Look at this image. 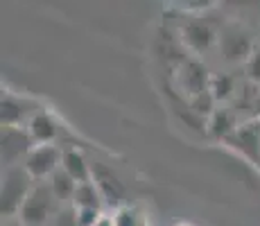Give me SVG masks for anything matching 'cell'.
<instances>
[{
    "instance_id": "obj_1",
    "label": "cell",
    "mask_w": 260,
    "mask_h": 226,
    "mask_svg": "<svg viewBox=\"0 0 260 226\" xmlns=\"http://www.w3.org/2000/svg\"><path fill=\"white\" fill-rule=\"evenodd\" d=\"M61 206L63 204L52 192L48 181H37L18 210V217L27 226H48L54 215L61 210Z\"/></svg>"
},
{
    "instance_id": "obj_2",
    "label": "cell",
    "mask_w": 260,
    "mask_h": 226,
    "mask_svg": "<svg viewBox=\"0 0 260 226\" xmlns=\"http://www.w3.org/2000/svg\"><path fill=\"white\" fill-rule=\"evenodd\" d=\"M37 181L25 170V165H7L3 170V185H0V213L3 217L7 215H18L23 202L27 199L29 190L34 188Z\"/></svg>"
},
{
    "instance_id": "obj_3",
    "label": "cell",
    "mask_w": 260,
    "mask_h": 226,
    "mask_svg": "<svg viewBox=\"0 0 260 226\" xmlns=\"http://www.w3.org/2000/svg\"><path fill=\"white\" fill-rule=\"evenodd\" d=\"M61 156H63V147L57 143L34 145L32 152L25 156L23 165L32 174L34 181H46L61 168Z\"/></svg>"
},
{
    "instance_id": "obj_4",
    "label": "cell",
    "mask_w": 260,
    "mask_h": 226,
    "mask_svg": "<svg viewBox=\"0 0 260 226\" xmlns=\"http://www.w3.org/2000/svg\"><path fill=\"white\" fill-rule=\"evenodd\" d=\"M0 145H3V165L7 168V165H21L37 143L25 124H7L3 127Z\"/></svg>"
},
{
    "instance_id": "obj_5",
    "label": "cell",
    "mask_w": 260,
    "mask_h": 226,
    "mask_svg": "<svg viewBox=\"0 0 260 226\" xmlns=\"http://www.w3.org/2000/svg\"><path fill=\"white\" fill-rule=\"evenodd\" d=\"M219 50H222L226 61H242L247 59L251 52V39L244 34V29L240 25H231V27L219 32Z\"/></svg>"
},
{
    "instance_id": "obj_6",
    "label": "cell",
    "mask_w": 260,
    "mask_h": 226,
    "mask_svg": "<svg viewBox=\"0 0 260 226\" xmlns=\"http://www.w3.org/2000/svg\"><path fill=\"white\" fill-rule=\"evenodd\" d=\"M226 143L236 147L244 158L260 165V124H242L226 136Z\"/></svg>"
},
{
    "instance_id": "obj_7",
    "label": "cell",
    "mask_w": 260,
    "mask_h": 226,
    "mask_svg": "<svg viewBox=\"0 0 260 226\" xmlns=\"http://www.w3.org/2000/svg\"><path fill=\"white\" fill-rule=\"evenodd\" d=\"M25 127H27L29 136L34 138V143H37V145L57 143L59 134H61V129H59V122L54 120V115L48 113V111H41V109H39V111L27 120V124H25Z\"/></svg>"
},
{
    "instance_id": "obj_8",
    "label": "cell",
    "mask_w": 260,
    "mask_h": 226,
    "mask_svg": "<svg viewBox=\"0 0 260 226\" xmlns=\"http://www.w3.org/2000/svg\"><path fill=\"white\" fill-rule=\"evenodd\" d=\"M217 37L219 34L204 21H190L183 25V41L188 43V48L192 52H199V54L208 52Z\"/></svg>"
},
{
    "instance_id": "obj_9",
    "label": "cell",
    "mask_w": 260,
    "mask_h": 226,
    "mask_svg": "<svg viewBox=\"0 0 260 226\" xmlns=\"http://www.w3.org/2000/svg\"><path fill=\"white\" fill-rule=\"evenodd\" d=\"M93 181L100 188V192H102L104 204H113L116 208L122 206L120 202H122V197H124V188L118 181L116 174L109 172V170L102 168V165H93Z\"/></svg>"
},
{
    "instance_id": "obj_10",
    "label": "cell",
    "mask_w": 260,
    "mask_h": 226,
    "mask_svg": "<svg viewBox=\"0 0 260 226\" xmlns=\"http://www.w3.org/2000/svg\"><path fill=\"white\" fill-rule=\"evenodd\" d=\"M61 168L66 170L77 183L84 181H93V165L88 163V158L84 156L82 149L77 147H63V156H61Z\"/></svg>"
},
{
    "instance_id": "obj_11",
    "label": "cell",
    "mask_w": 260,
    "mask_h": 226,
    "mask_svg": "<svg viewBox=\"0 0 260 226\" xmlns=\"http://www.w3.org/2000/svg\"><path fill=\"white\" fill-rule=\"evenodd\" d=\"M27 100L18 98V95H3V127L7 124H27V120L32 118L39 109H27Z\"/></svg>"
},
{
    "instance_id": "obj_12",
    "label": "cell",
    "mask_w": 260,
    "mask_h": 226,
    "mask_svg": "<svg viewBox=\"0 0 260 226\" xmlns=\"http://www.w3.org/2000/svg\"><path fill=\"white\" fill-rule=\"evenodd\" d=\"M75 208H100L104 210V197L100 192V188L95 185V181H84V183H77V190L73 195Z\"/></svg>"
},
{
    "instance_id": "obj_13",
    "label": "cell",
    "mask_w": 260,
    "mask_h": 226,
    "mask_svg": "<svg viewBox=\"0 0 260 226\" xmlns=\"http://www.w3.org/2000/svg\"><path fill=\"white\" fill-rule=\"evenodd\" d=\"M46 181L50 183L52 192L57 195V199L61 204H71L73 202V195H75V190H77V181H75L63 168H59L57 172H54L50 179H46Z\"/></svg>"
},
{
    "instance_id": "obj_14",
    "label": "cell",
    "mask_w": 260,
    "mask_h": 226,
    "mask_svg": "<svg viewBox=\"0 0 260 226\" xmlns=\"http://www.w3.org/2000/svg\"><path fill=\"white\" fill-rule=\"evenodd\" d=\"M111 219H113V224H116V226H143L145 224V219L141 217V213H138L134 206H127V204L118 206V208L113 210Z\"/></svg>"
},
{
    "instance_id": "obj_15",
    "label": "cell",
    "mask_w": 260,
    "mask_h": 226,
    "mask_svg": "<svg viewBox=\"0 0 260 226\" xmlns=\"http://www.w3.org/2000/svg\"><path fill=\"white\" fill-rule=\"evenodd\" d=\"M48 226H79V219H77V210H75L73 204H63L61 210L52 217V222Z\"/></svg>"
},
{
    "instance_id": "obj_16",
    "label": "cell",
    "mask_w": 260,
    "mask_h": 226,
    "mask_svg": "<svg viewBox=\"0 0 260 226\" xmlns=\"http://www.w3.org/2000/svg\"><path fill=\"white\" fill-rule=\"evenodd\" d=\"M249 77L253 82H260V52H253L249 57Z\"/></svg>"
},
{
    "instance_id": "obj_17",
    "label": "cell",
    "mask_w": 260,
    "mask_h": 226,
    "mask_svg": "<svg viewBox=\"0 0 260 226\" xmlns=\"http://www.w3.org/2000/svg\"><path fill=\"white\" fill-rule=\"evenodd\" d=\"M0 226H27V224H25L18 215H7V217H3V224Z\"/></svg>"
},
{
    "instance_id": "obj_18",
    "label": "cell",
    "mask_w": 260,
    "mask_h": 226,
    "mask_svg": "<svg viewBox=\"0 0 260 226\" xmlns=\"http://www.w3.org/2000/svg\"><path fill=\"white\" fill-rule=\"evenodd\" d=\"M95 226H116V224H113V219H111V217H109V215H104V217H102V219H100V222H98V224H95Z\"/></svg>"
},
{
    "instance_id": "obj_19",
    "label": "cell",
    "mask_w": 260,
    "mask_h": 226,
    "mask_svg": "<svg viewBox=\"0 0 260 226\" xmlns=\"http://www.w3.org/2000/svg\"><path fill=\"white\" fill-rule=\"evenodd\" d=\"M177 226H192V224H177Z\"/></svg>"
},
{
    "instance_id": "obj_20",
    "label": "cell",
    "mask_w": 260,
    "mask_h": 226,
    "mask_svg": "<svg viewBox=\"0 0 260 226\" xmlns=\"http://www.w3.org/2000/svg\"><path fill=\"white\" fill-rule=\"evenodd\" d=\"M143 226H147V224H143Z\"/></svg>"
}]
</instances>
